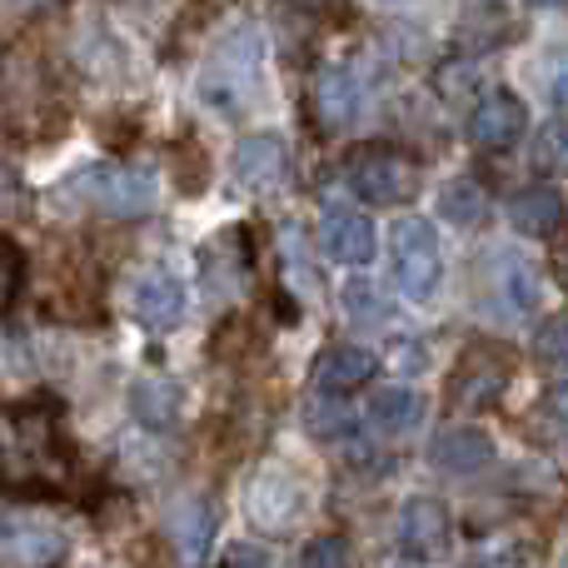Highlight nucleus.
<instances>
[{
  "label": "nucleus",
  "instance_id": "1",
  "mask_svg": "<svg viewBox=\"0 0 568 568\" xmlns=\"http://www.w3.org/2000/svg\"><path fill=\"white\" fill-rule=\"evenodd\" d=\"M70 474V439L60 429L55 399L0 404V489L55 494Z\"/></svg>",
  "mask_w": 568,
  "mask_h": 568
},
{
  "label": "nucleus",
  "instance_id": "2",
  "mask_svg": "<svg viewBox=\"0 0 568 568\" xmlns=\"http://www.w3.org/2000/svg\"><path fill=\"white\" fill-rule=\"evenodd\" d=\"M260 65H265V36L255 26H235L215 40L205 70L195 80V95L205 110L235 120L250 110V100L260 95Z\"/></svg>",
  "mask_w": 568,
  "mask_h": 568
},
{
  "label": "nucleus",
  "instance_id": "3",
  "mask_svg": "<svg viewBox=\"0 0 568 568\" xmlns=\"http://www.w3.org/2000/svg\"><path fill=\"white\" fill-rule=\"evenodd\" d=\"M65 200L95 210V215H115V220H135L150 215L160 200V185L150 170H130V165H85L65 180Z\"/></svg>",
  "mask_w": 568,
  "mask_h": 568
},
{
  "label": "nucleus",
  "instance_id": "4",
  "mask_svg": "<svg viewBox=\"0 0 568 568\" xmlns=\"http://www.w3.org/2000/svg\"><path fill=\"white\" fill-rule=\"evenodd\" d=\"M389 260H394V284L409 304H424L439 294L444 284V250H439V230L429 220L409 215L389 230Z\"/></svg>",
  "mask_w": 568,
  "mask_h": 568
},
{
  "label": "nucleus",
  "instance_id": "5",
  "mask_svg": "<svg viewBox=\"0 0 568 568\" xmlns=\"http://www.w3.org/2000/svg\"><path fill=\"white\" fill-rule=\"evenodd\" d=\"M349 190L374 210L404 205V200H414V190H419V160L404 155V150H389V145L359 150V155L349 160Z\"/></svg>",
  "mask_w": 568,
  "mask_h": 568
},
{
  "label": "nucleus",
  "instance_id": "6",
  "mask_svg": "<svg viewBox=\"0 0 568 568\" xmlns=\"http://www.w3.org/2000/svg\"><path fill=\"white\" fill-rule=\"evenodd\" d=\"M394 539H399V554L409 564H434L449 554V539H454V524H449V509L429 494H414L404 499L399 519H394Z\"/></svg>",
  "mask_w": 568,
  "mask_h": 568
},
{
  "label": "nucleus",
  "instance_id": "7",
  "mask_svg": "<svg viewBox=\"0 0 568 568\" xmlns=\"http://www.w3.org/2000/svg\"><path fill=\"white\" fill-rule=\"evenodd\" d=\"M230 175H235V185L250 190V195L280 190L284 175H290V145H284V135H275V130L245 135L235 145V155H230Z\"/></svg>",
  "mask_w": 568,
  "mask_h": 568
},
{
  "label": "nucleus",
  "instance_id": "8",
  "mask_svg": "<svg viewBox=\"0 0 568 568\" xmlns=\"http://www.w3.org/2000/svg\"><path fill=\"white\" fill-rule=\"evenodd\" d=\"M529 135V110H524V100L514 95V90H489V95L474 105L469 115V140L479 150H494V155H504V150H514L519 140Z\"/></svg>",
  "mask_w": 568,
  "mask_h": 568
},
{
  "label": "nucleus",
  "instance_id": "9",
  "mask_svg": "<svg viewBox=\"0 0 568 568\" xmlns=\"http://www.w3.org/2000/svg\"><path fill=\"white\" fill-rule=\"evenodd\" d=\"M320 250L329 265L344 270H369L374 250H379V235H374V220L359 215V210H324L320 220Z\"/></svg>",
  "mask_w": 568,
  "mask_h": 568
},
{
  "label": "nucleus",
  "instance_id": "10",
  "mask_svg": "<svg viewBox=\"0 0 568 568\" xmlns=\"http://www.w3.org/2000/svg\"><path fill=\"white\" fill-rule=\"evenodd\" d=\"M185 284H180L170 270H150V275H140L130 284V314H135L145 329L165 334V329H180V320H185Z\"/></svg>",
  "mask_w": 568,
  "mask_h": 568
},
{
  "label": "nucleus",
  "instance_id": "11",
  "mask_svg": "<svg viewBox=\"0 0 568 568\" xmlns=\"http://www.w3.org/2000/svg\"><path fill=\"white\" fill-rule=\"evenodd\" d=\"M314 105L324 130H349L364 115V80L354 65H324L314 75Z\"/></svg>",
  "mask_w": 568,
  "mask_h": 568
},
{
  "label": "nucleus",
  "instance_id": "12",
  "mask_svg": "<svg viewBox=\"0 0 568 568\" xmlns=\"http://www.w3.org/2000/svg\"><path fill=\"white\" fill-rule=\"evenodd\" d=\"M429 459L449 479H474V474H484L494 464V439L484 429H474V424H454V429H444L434 439Z\"/></svg>",
  "mask_w": 568,
  "mask_h": 568
},
{
  "label": "nucleus",
  "instance_id": "13",
  "mask_svg": "<svg viewBox=\"0 0 568 568\" xmlns=\"http://www.w3.org/2000/svg\"><path fill=\"white\" fill-rule=\"evenodd\" d=\"M424 394L409 389V384H384V389L369 394V404H364V419H369L374 434H384V439H404V434H414L424 424Z\"/></svg>",
  "mask_w": 568,
  "mask_h": 568
},
{
  "label": "nucleus",
  "instance_id": "14",
  "mask_svg": "<svg viewBox=\"0 0 568 568\" xmlns=\"http://www.w3.org/2000/svg\"><path fill=\"white\" fill-rule=\"evenodd\" d=\"M509 225L529 240H554L564 225V195L549 185H529L509 200Z\"/></svg>",
  "mask_w": 568,
  "mask_h": 568
},
{
  "label": "nucleus",
  "instance_id": "15",
  "mask_svg": "<svg viewBox=\"0 0 568 568\" xmlns=\"http://www.w3.org/2000/svg\"><path fill=\"white\" fill-rule=\"evenodd\" d=\"M374 374V354L359 349V344H334V349H324L320 359H314V384H320V394H349L359 389V384H369Z\"/></svg>",
  "mask_w": 568,
  "mask_h": 568
},
{
  "label": "nucleus",
  "instance_id": "16",
  "mask_svg": "<svg viewBox=\"0 0 568 568\" xmlns=\"http://www.w3.org/2000/svg\"><path fill=\"white\" fill-rule=\"evenodd\" d=\"M294 514H300V484H294L290 474L270 469V474H260V479L250 484V519L255 524L280 529V524H290Z\"/></svg>",
  "mask_w": 568,
  "mask_h": 568
},
{
  "label": "nucleus",
  "instance_id": "17",
  "mask_svg": "<svg viewBox=\"0 0 568 568\" xmlns=\"http://www.w3.org/2000/svg\"><path fill=\"white\" fill-rule=\"evenodd\" d=\"M494 284H499V304L509 314H534L539 310V270L529 265L514 250H499V265H494Z\"/></svg>",
  "mask_w": 568,
  "mask_h": 568
},
{
  "label": "nucleus",
  "instance_id": "18",
  "mask_svg": "<svg viewBox=\"0 0 568 568\" xmlns=\"http://www.w3.org/2000/svg\"><path fill=\"white\" fill-rule=\"evenodd\" d=\"M130 414H135V424H145V429H155V434L175 429L180 389L170 379H135V389H130Z\"/></svg>",
  "mask_w": 568,
  "mask_h": 568
},
{
  "label": "nucleus",
  "instance_id": "19",
  "mask_svg": "<svg viewBox=\"0 0 568 568\" xmlns=\"http://www.w3.org/2000/svg\"><path fill=\"white\" fill-rule=\"evenodd\" d=\"M170 534H175V544H180V559L195 568L205 559L210 544H215V509H210L205 499H185L175 509V519H170Z\"/></svg>",
  "mask_w": 568,
  "mask_h": 568
},
{
  "label": "nucleus",
  "instance_id": "20",
  "mask_svg": "<svg viewBox=\"0 0 568 568\" xmlns=\"http://www.w3.org/2000/svg\"><path fill=\"white\" fill-rule=\"evenodd\" d=\"M484 210H489V200H484V190L474 185L469 175L449 180V185L439 190V220H449L454 230H474L484 220Z\"/></svg>",
  "mask_w": 568,
  "mask_h": 568
},
{
  "label": "nucleus",
  "instance_id": "21",
  "mask_svg": "<svg viewBox=\"0 0 568 568\" xmlns=\"http://www.w3.org/2000/svg\"><path fill=\"white\" fill-rule=\"evenodd\" d=\"M304 419H310V434L320 444H349L354 439V414L344 409V404H329V394L314 399L310 409H304Z\"/></svg>",
  "mask_w": 568,
  "mask_h": 568
},
{
  "label": "nucleus",
  "instance_id": "22",
  "mask_svg": "<svg viewBox=\"0 0 568 568\" xmlns=\"http://www.w3.org/2000/svg\"><path fill=\"white\" fill-rule=\"evenodd\" d=\"M339 304H344V314H349L354 324H384L389 320V304H384V294L374 290V284H364V280H354V284H344L339 290Z\"/></svg>",
  "mask_w": 568,
  "mask_h": 568
},
{
  "label": "nucleus",
  "instance_id": "23",
  "mask_svg": "<svg viewBox=\"0 0 568 568\" xmlns=\"http://www.w3.org/2000/svg\"><path fill=\"white\" fill-rule=\"evenodd\" d=\"M20 284H26V250L0 235V310L20 300Z\"/></svg>",
  "mask_w": 568,
  "mask_h": 568
},
{
  "label": "nucleus",
  "instance_id": "24",
  "mask_svg": "<svg viewBox=\"0 0 568 568\" xmlns=\"http://www.w3.org/2000/svg\"><path fill=\"white\" fill-rule=\"evenodd\" d=\"M300 568H354V559H349V544H344L339 534H320V539L304 544Z\"/></svg>",
  "mask_w": 568,
  "mask_h": 568
},
{
  "label": "nucleus",
  "instance_id": "25",
  "mask_svg": "<svg viewBox=\"0 0 568 568\" xmlns=\"http://www.w3.org/2000/svg\"><path fill=\"white\" fill-rule=\"evenodd\" d=\"M389 369L394 374H424V369H429V344H424V339H394Z\"/></svg>",
  "mask_w": 568,
  "mask_h": 568
},
{
  "label": "nucleus",
  "instance_id": "26",
  "mask_svg": "<svg viewBox=\"0 0 568 568\" xmlns=\"http://www.w3.org/2000/svg\"><path fill=\"white\" fill-rule=\"evenodd\" d=\"M534 354H539V359H549V364L564 359V320H559V314H554V320H544V329L534 334Z\"/></svg>",
  "mask_w": 568,
  "mask_h": 568
},
{
  "label": "nucleus",
  "instance_id": "27",
  "mask_svg": "<svg viewBox=\"0 0 568 568\" xmlns=\"http://www.w3.org/2000/svg\"><path fill=\"white\" fill-rule=\"evenodd\" d=\"M559 160H564V125L554 120V125L539 135V165H559Z\"/></svg>",
  "mask_w": 568,
  "mask_h": 568
},
{
  "label": "nucleus",
  "instance_id": "28",
  "mask_svg": "<svg viewBox=\"0 0 568 568\" xmlns=\"http://www.w3.org/2000/svg\"><path fill=\"white\" fill-rule=\"evenodd\" d=\"M10 200H16V170H10L6 160H0V210H6Z\"/></svg>",
  "mask_w": 568,
  "mask_h": 568
},
{
  "label": "nucleus",
  "instance_id": "29",
  "mask_svg": "<svg viewBox=\"0 0 568 568\" xmlns=\"http://www.w3.org/2000/svg\"><path fill=\"white\" fill-rule=\"evenodd\" d=\"M16 10H36V6H45V0H10Z\"/></svg>",
  "mask_w": 568,
  "mask_h": 568
},
{
  "label": "nucleus",
  "instance_id": "30",
  "mask_svg": "<svg viewBox=\"0 0 568 568\" xmlns=\"http://www.w3.org/2000/svg\"><path fill=\"white\" fill-rule=\"evenodd\" d=\"M534 6H559V0H534Z\"/></svg>",
  "mask_w": 568,
  "mask_h": 568
},
{
  "label": "nucleus",
  "instance_id": "31",
  "mask_svg": "<svg viewBox=\"0 0 568 568\" xmlns=\"http://www.w3.org/2000/svg\"><path fill=\"white\" fill-rule=\"evenodd\" d=\"M479 568H489V564H479Z\"/></svg>",
  "mask_w": 568,
  "mask_h": 568
}]
</instances>
